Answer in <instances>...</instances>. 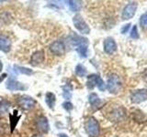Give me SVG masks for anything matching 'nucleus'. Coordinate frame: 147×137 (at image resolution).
<instances>
[{"instance_id": "f257e3e1", "label": "nucleus", "mask_w": 147, "mask_h": 137, "mask_svg": "<svg viewBox=\"0 0 147 137\" xmlns=\"http://www.w3.org/2000/svg\"><path fill=\"white\" fill-rule=\"evenodd\" d=\"M121 80L119 79V77L115 74H112L109 77L107 84H106V88L108 89L110 93L116 94L121 90Z\"/></svg>"}, {"instance_id": "f03ea898", "label": "nucleus", "mask_w": 147, "mask_h": 137, "mask_svg": "<svg viewBox=\"0 0 147 137\" xmlns=\"http://www.w3.org/2000/svg\"><path fill=\"white\" fill-rule=\"evenodd\" d=\"M86 131L87 134L91 137H98L100 132V127L98 121L95 118H89L88 120L86 122L85 124Z\"/></svg>"}, {"instance_id": "7ed1b4c3", "label": "nucleus", "mask_w": 147, "mask_h": 137, "mask_svg": "<svg viewBox=\"0 0 147 137\" xmlns=\"http://www.w3.org/2000/svg\"><path fill=\"white\" fill-rule=\"evenodd\" d=\"M73 23L76 29L80 32L81 34H89L90 33V27L86 24V22L84 20L80 15H76L73 17Z\"/></svg>"}, {"instance_id": "20e7f679", "label": "nucleus", "mask_w": 147, "mask_h": 137, "mask_svg": "<svg viewBox=\"0 0 147 137\" xmlns=\"http://www.w3.org/2000/svg\"><path fill=\"white\" fill-rule=\"evenodd\" d=\"M137 7H138L137 2H129L122 10V14H121L122 19L129 20L134 17L137 10Z\"/></svg>"}, {"instance_id": "39448f33", "label": "nucleus", "mask_w": 147, "mask_h": 137, "mask_svg": "<svg viewBox=\"0 0 147 137\" xmlns=\"http://www.w3.org/2000/svg\"><path fill=\"white\" fill-rule=\"evenodd\" d=\"M50 50L53 54L56 55V56H63L65 52V47H64V43L61 40H56L50 45Z\"/></svg>"}, {"instance_id": "423d86ee", "label": "nucleus", "mask_w": 147, "mask_h": 137, "mask_svg": "<svg viewBox=\"0 0 147 137\" xmlns=\"http://www.w3.org/2000/svg\"><path fill=\"white\" fill-rule=\"evenodd\" d=\"M147 100V90L144 89L135 90L131 95V100L133 103H142Z\"/></svg>"}, {"instance_id": "0eeeda50", "label": "nucleus", "mask_w": 147, "mask_h": 137, "mask_svg": "<svg viewBox=\"0 0 147 137\" xmlns=\"http://www.w3.org/2000/svg\"><path fill=\"white\" fill-rule=\"evenodd\" d=\"M6 88L10 90V91H15V90H25L28 89V86L25 84L21 83V82L18 81L16 80L9 79L6 82Z\"/></svg>"}, {"instance_id": "6e6552de", "label": "nucleus", "mask_w": 147, "mask_h": 137, "mask_svg": "<svg viewBox=\"0 0 147 137\" xmlns=\"http://www.w3.org/2000/svg\"><path fill=\"white\" fill-rule=\"evenodd\" d=\"M104 51L107 54H113L117 50V44L113 38H107L104 40Z\"/></svg>"}, {"instance_id": "1a4fd4ad", "label": "nucleus", "mask_w": 147, "mask_h": 137, "mask_svg": "<svg viewBox=\"0 0 147 137\" xmlns=\"http://www.w3.org/2000/svg\"><path fill=\"white\" fill-rule=\"evenodd\" d=\"M36 126H37V128H38V130L40 131L41 132H43V134L48 132L49 129H50L48 120H47V118L44 117V116H40L37 119Z\"/></svg>"}, {"instance_id": "9d476101", "label": "nucleus", "mask_w": 147, "mask_h": 137, "mask_svg": "<svg viewBox=\"0 0 147 137\" xmlns=\"http://www.w3.org/2000/svg\"><path fill=\"white\" fill-rule=\"evenodd\" d=\"M35 100L32 99L31 97H30V96H22V97L20 98V106L22 108H24L26 110H30L31 109L32 107L35 105Z\"/></svg>"}, {"instance_id": "9b49d317", "label": "nucleus", "mask_w": 147, "mask_h": 137, "mask_svg": "<svg viewBox=\"0 0 147 137\" xmlns=\"http://www.w3.org/2000/svg\"><path fill=\"white\" fill-rule=\"evenodd\" d=\"M11 49V41L6 36H0V50L7 53Z\"/></svg>"}, {"instance_id": "f8f14e48", "label": "nucleus", "mask_w": 147, "mask_h": 137, "mask_svg": "<svg viewBox=\"0 0 147 137\" xmlns=\"http://www.w3.org/2000/svg\"><path fill=\"white\" fill-rule=\"evenodd\" d=\"M44 61V52L42 50H38V51L34 52V54L31 56L30 63L32 65H38Z\"/></svg>"}, {"instance_id": "ddd939ff", "label": "nucleus", "mask_w": 147, "mask_h": 137, "mask_svg": "<svg viewBox=\"0 0 147 137\" xmlns=\"http://www.w3.org/2000/svg\"><path fill=\"white\" fill-rule=\"evenodd\" d=\"M126 115V111L122 107H118L115 109L111 112V118L114 121H121L125 117Z\"/></svg>"}, {"instance_id": "4468645a", "label": "nucleus", "mask_w": 147, "mask_h": 137, "mask_svg": "<svg viewBox=\"0 0 147 137\" xmlns=\"http://www.w3.org/2000/svg\"><path fill=\"white\" fill-rule=\"evenodd\" d=\"M71 43L74 46H80V45H87L88 41L87 39L83 38L81 36H78L76 34H72V38H71Z\"/></svg>"}, {"instance_id": "2eb2a0df", "label": "nucleus", "mask_w": 147, "mask_h": 137, "mask_svg": "<svg viewBox=\"0 0 147 137\" xmlns=\"http://www.w3.org/2000/svg\"><path fill=\"white\" fill-rule=\"evenodd\" d=\"M88 100H89L90 105L93 108H98L101 105V102H102L100 98L98 96V94H96V93H91L88 97Z\"/></svg>"}, {"instance_id": "dca6fc26", "label": "nucleus", "mask_w": 147, "mask_h": 137, "mask_svg": "<svg viewBox=\"0 0 147 137\" xmlns=\"http://www.w3.org/2000/svg\"><path fill=\"white\" fill-rule=\"evenodd\" d=\"M45 102L50 109H53L55 102H56V97L53 92H47L45 95Z\"/></svg>"}, {"instance_id": "f3484780", "label": "nucleus", "mask_w": 147, "mask_h": 137, "mask_svg": "<svg viewBox=\"0 0 147 137\" xmlns=\"http://www.w3.org/2000/svg\"><path fill=\"white\" fill-rule=\"evenodd\" d=\"M14 70L17 73H20V74H24V75H31L33 73V70L31 68H26V67H22V66H18L15 65L14 66Z\"/></svg>"}, {"instance_id": "a211bd4d", "label": "nucleus", "mask_w": 147, "mask_h": 137, "mask_svg": "<svg viewBox=\"0 0 147 137\" xmlns=\"http://www.w3.org/2000/svg\"><path fill=\"white\" fill-rule=\"evenodd\" d=\"M18 120H20V116L18 115V112L14 111V112L10 115V131L11 132H13L14 129L16 128V125Z\"/></svg>"}, {"instance_id": "6ab92c4d", "label": "nucleus", "mask_w": 147, "mask_h": 137, "mask_svg": "<svg viewBox=\"0 0 147 137\" xmlns=\"http://www.w3.org/2000/svg\"><path fill=\"white\" fill-rule=\"evenodd\" d=\"M68 6L69 8L71 9L73 12H77L79 11L82 7V3L80 1H68Z\"/></svg>"}, {"instance_id": "aec40b11", "label": "nucleus", "mask_w": 147, "mask_h": 137, "mask_svg": "<svg viewBox=\"0 0 147 137\" xmlns=\"http://www.w3.org/2000/svg\"><path fill=\"white\" fill-rule=\"evenodd\" d=\"M76 51L81 58L87 57V45H80L76 48Z\"/></svg>"}, {"instance_id": "412c9836", "label": "nucleus", "mask_w": 147, "mask_h": 137, "mask_svg": "<svg viewBox=\"0 0 147 137\" xmlns=\"http://www.w3.org/2000/svg\"><path fill=\"white\" fill-rule=\"evenodd\" d=\"M76 74L79 77H84L86 74V68L82 64H78L76 67Z\"/></svg>"}, {"instance_id": "4be33fe9", "label": "nucleus", "mask_w": 147, "mask_h": 137, "mask_svg": "<svg viewBox=\"0 0 147 137\" xmlns=\"http://www.w3.org/2000/svg\"><path fill=\"white\" fill-rule=\"evenodd\" d=\"M96 86L98 87V90H101V91H104L106 90V84H105V82H104V80L101 79L99 76H98V78H96Z\"/></svg>"}, {"instance_id": "5701e85b", "label": "nucleus", "mask_w": 147, "mask_h": 137, "mask_svg": "<svg viewBox=\"0 0 147 137\" xmlns=\"http://www.w3.org/2000/svg\"><path fill=\"white\" fill-rule=\"evenodd\" d=\"M140 26L142 27V29H147V13L142 14L140 17Z\"/></svg>"}, {"instance_id": "b1692460", "label": "nucleus", "mask_w": 147, "mask_h": 137, "mask_svg": "<svg viewBox=\"0 0 147 137\" xmlns=\"http://www.w3.org/2000/svg\"><path fill=\"white\" fill-rule=\"evenodd\" d=\"M131 38L133 39H138L140 38L139 33H138V29H137V26L134 25L132 27V29L131 30Z\"/></svg>"}, {"instance_id": "393cba45", "label": "nucleus", "mask_w": 147, "mask_h": 137, "mask_svg": "<svg viewBox=\"0 0 147 137\" xmlns=\"http://www.w3.org/2000/svg\"><path fill=\"white\" fill-rule=\"evenodd\" d=\"M63 108L65 110V111L70 112V111H72V109H73V104L71 102H65L63 103Z\"/></svg>"}, {"instance_id": "a878e982", "label": "nucleus", "mask_w": 147, "mask_h": 137, "mask_svg": "<svg viewBox=\"0 0 147 137\" xmlns=\"http://www.w3.org/2000/svg\"><path fill=\"white\" fill-rule=\"evenodd\" d=\"M130 27H131V24H130V23H128V24L124 25V26L121 27V32L122 34H125V33H127L128 30H129V29H130Z\"/></svg>"}, {"instance_id": "bb28decb", "label": "nucleus", "mask_w": 147, "mask_h": 137, "mask_svg": "<svg viewBox=\"0 0 147 137\" xmlns=\"http://www.w3.org/2000/svg\"><path fill=\"white\" fill-rule=\"evenodd\" d=\"M7 73H4V74H2L1 76H0V82H2L5 79H6V78H7Z\"/></svg>"}, {"instance_id": "cd10ccee", "label": "nucleus", "mask_w": 147, "mask_h": 137, "mask_svg": "<svg viewBox=\"0 0 147 137\" xmlns=\"http://www.w3.org/2000/svg\"><path fill=\"white\" fill-rule=\"evenodd\" d=\"M2 70H3V64H2L1 61H0V72L2 71Z\"/></svg>"}, {"instance_id": "c85d7f7f", "label": "nucleus", "mask_w": 147, "mask_h": 137, "mask_svg": "<svg viewBox=\"0 0 147 137\" xmlns=\"http://www.w3.org/2000/svg\"><path fill=\"white\" fill-rule=\"evenodd\" d=\"M58 137H68L66 134H60Z\"/></svg>"}, {"instance_id": "c756f323", "label": "nucleus", "mask_w": 147, "mask_h": 137, "mask_svg": "<svg viewBox=\"0 0 147 137\" xmlns=\"http://www.w3.org/2000/svg\"><path fill=\"white\" fill-rule=\"evenodd\" d=\"M35 137H42V136H40V135H37V136H35Z\"/></svg>"}]
</instances>
